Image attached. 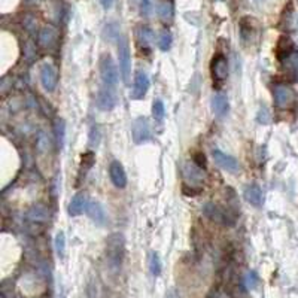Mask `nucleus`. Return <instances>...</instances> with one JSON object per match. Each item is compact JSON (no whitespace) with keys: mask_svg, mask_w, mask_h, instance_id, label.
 Returning <instances> with one entry per match:
<instances>
[{"mask_svg":"<svg viewBox=\"0 0 298 298\" xmlns=\"http://www.w3.org/2000/svg\"><path fill=\"white\" fill-rule=\"evenodd\" d=\"M118 61H119L122 81L124 84L128 85L130 76H131V56H130V47L125 38L118 39Z\"/></svg>","mask_w":298,"mask_h":298,"instance_id":"nucleus-1","label":"nucleus"},{"mask_svg":"<svg viewBox=\"0 0 298 298\" xmlns=\"http://www.w3.org/2000/svg\"><path fill=\"white\" fill-rule=\"evenodd\" d=\"M100 75L106 87L114 88L118 84V69L109 54H103L100 59Z\"/></svg>","mask_w":298,"mask_h":298,"instance_id":"nucleus-2","label":"nucleus"},{"mask_svg":"<svg viewBox=\"0 0 298 298\" xmlns=\"http://www.w3.org/2000/svg\"><path fill=\"white\" fill-rule=\"evenodd\" d=\"M108 259L114 264V267H119L124 256V237L122 234H112L108 238Z\"/></svg>","mask_w":298,"mask_h":298,"instance_id":"nucleus-3","label":"nucleus"},{"mask_svg":"<svg viewBox=\"0 0 298 298\" xmlns=\"http://www.w3.org/2000/svg\"><path fill=\"white\" fill-rule=\"evenodd\" d=\"M273 94H274V105L279 109H289L295 103L294 90L288 85H283V84L274 85Z\"/></svg>","mask_w":298,"mask_h":298,"instance_id":"nucleus-4","label":"nucleus"},{"mask_svg":"<svg viewBox=\"0 0 298 298\" xmlns=\"http://www.w3.org/2000/svg\"><path fill=\"white\" fill-rule=\"evenodd\" d=\"M210 70H212L213 84L216 85V88H219L227 81V76H228V63H227V59L222 54L215 56L213 60H212Z\"/></svg>","mask_w":298,"mask_h":298,"instance_id":"nucleus-5","label":"nucleus"},{"mask_svg":"<svg viewBox=\"0 0 298 298\" xmlns=\"http://www.w3.org/2000/svg\"><path fill=\"white\" fill-rule=\"evenodd\" d=\"M212 157H213V161H215L222 170H225V172H228V173H233V175L238 173L240 166H238V163H237V160H236L234 157L227 155L225 152H222V151H219V149H213V151H212Z\"/></svg>","mask_w":298,"mask_h":298,"instance_id":"nucleus-6","label":"nucleus"},{"mask_svg":"<svg viewBox=\"0 0 298 298\" xmlns=\"http://www.w3.org/2000/svg\"><path fill=\"white\" fill-rule=\"evenodd\" d=\"M41 82L48 93H53L57 88L59 75H57V70L53 64L45 63V64L41 66Z\"/></svg>","mask_w":298,"mask_h":298,"instance_id":"nucleus-7","label":"nucleus"},{"mask_svg":"<svg viewBox=\"0 0 298 298\" xmlns=\"http://www.w3.org/2000/svg\"><path fill=\"white\" fill-rule=\"evenodd\" d=\"M133 140L134 143H145L151 139V127L146 121V118H137L133 124Z\"/></svg>","mask_w":298,"mask_h":298,"instance_id":"nucleus-8","label":"nucleus"},{"mask_svg":"<svg viewBox=\"0 0 298 298\" xmlns=\"http://www.w3.org/2000/svg\"><path fill=\"white\" fill-rule=\"evenodd\" d=\"M149 90V78L146 73L143 72H139L134 78V84H133V88H131V99L133 100H142L146 93Z\"/></svg>","mask_w":298,"mask_h":298,"instance_id":"nucleus-9","label":"nucleus"},{"mask_svg":"<svg viewBox=\"0 0 298 298\" xmlns=\"http://www.w3.org/2000/svg\"><path fill=\"white\" fill-rule=\"evenodd\" d=\"M117 103H118L117 94L112 91L111 87H105V88H102L99 91V94H97V106L102 111H105V112L112 111L117 106Z\"/></svg>","mask_w":298,"mask_h":298,"instance_id":"nucleus-10","label":"nucleus"},{"mask_svg":"<svg viewBox=\"0 0 298 298\" xmlns=\"http://www.w3.org/2000/svg\"><path fill=\"white\" fill-rule=\"evenodd\" d=\"M109 176H111V180L112 183L122 189L127 186V175H125V170L122 167V164L119 161H112L111 166H109Z\"/></svg>","mask_w":298,"mask_h":298,"instance_id":"nucleus-11","label":"nucleus"},{"mask_svg":"<svg viewBox=\"0 0 298 298\" xmlns=\"http://www.w3.org/2000/svg\"><path fill=\"white\" fill-rule=\"evenodd\" d=\"M183 178L186 183H191L194 186L195 183H201L204 180V172L195 163H186L183 166Z\"/></svg>","mask_w":298,"mask_h":298,"instance_id":"nucleus-12","label":"nucleus"},{"mask_svg":"<svg viewBox=\"0 0 298 298\" xmlns=\"http://www.w3.org/2000/svg\"><path fill=\"white\" fill-rule=\"evenodd\" d=\"M203 213H204L210 221H213V222H216V224H222V225H230V224H231L230 219H228V216H227L216 204H212V203L204 204Z\"/></svg>","mask_w":298,"mask_h":298,"instance_id":"nucleus-13","label":"nucleus"},{"mask_svg":"<svg viewBox=\"0 0 298 298\" xmlns=\"http://www.w3.org/2000/svg\"><path fill=\"white\" fill-rule=\"evenodd\" d=\"M87 213L91 218L93 222H96L97 225H105L106 224V212L103 209V206L97 201H91L87 204Z\"/></svg>","mask_w":298,"mask_h":298,"instance_id":"nucleus-14","label":"nucleus"},{"mask_svg":"<svg viewBox=\"0 0 298 298\" xmlns=\"http://www.w3.org/2000/svg\"><path fill=\"white\" fill-rule=\"evenodd\" d=\"M243 195H244V200L255 207H259L262 204V189L255 183L247 185L243 191Z\"/></svg>","mask_w":298,"mask_h":298,"instance_id":"nucleus-15","label":"nucleus"},{"mask_svg":"<svg viewBox=\"0 0 298 298\" xmlns=\"http://www.w3.org/2000/svg\"><path fill=\"white\" fill-rule=\"evenodd\" d=\"M212 109H213V114L216 117H224L228 114V109H230V105H228V100L225 96L222 94H215L212 97Z\"/></svg>","mask_w":298,"mask_h":298,"instance_id":"nucleus-16","label":"nucleus"},{"mask_svg":"<svg viewBox=\"0 0 298 298\" xmlns=\"http://www.w3.org/2000/svg\"><path fill=\"white\" fill-rule=\"evenodd\" d=\"M87 200H85V195L84 194H76L70 204H69V215L70 216H79L84 210H87Z\"/></svg>","mask_w":298,"mask_h":298,"instance_id":"nucleus-17","label":"nucleus"},{"mask_svg":"<svg viewBox=\"0 0 298 298\" xmlns=\"http://www.w3.org/2000/svg\"><path fill=\"white\" fill-rule=\"evenodd\" d=\"M137 42H139V45L143 50H149L151 45H152V42H154V32L149 27L142 26L137 30Z\"/></svg>","mask_w":298,"mask_h":298,"instance_id":"nucleus-18","label":"nucleus"},{"mask_svg":"<svg viewBox=\"0 0 298 298\" xmlns=\"http://www.w3.org/2000/svg\"><path fill=\"white\" fill-rule=\"evenodd\" d=\"M158 15L163 21H170L173 18V5L169 0H161L158 3Z\"/></svg>","mask_w":298,"mask_h":298,"instance_id":"nucleus-19","label":"nucleus"},{"mask_svg":"<svg viewBox=\"0 0 298 298\" xmlns=\"http://www.w3.org/2000/svg\"><path fill=\"white\" fill-rule=\"evenodd\" d=\"M56 36H57V33L53 27H44L39 35V39L44 47H51L56 41Z\"/></svg>","mask_w":298,"mask_h":298,"instance_id":"nucleus-20","label":"nucleus"},{"mask_svg":"<svg viewBox=\"0 0 298 298\" xmlns=\"http://www.w3.org/2000/svg\"><path fill=\"white\" fill-rule=\"evenodd\" d=\"M94 164V154L93 152H87L82 155V163H81V170H79V178L85 176L87 172L93 167Z\"/></svg>","mask_w":298,"mask_h":298,"instance_id":"nucleus-21","label":"nucleus"},{"mask_svg":"<svg viewBox=\"0 0 298 298\" xmlns=\"http://www.w3.org/2000/svg\"><path fill=\"white\" fill-rule=\"evenodd\" d=\"M149 270L155 277L161 274V259L157 252H151L149 255Z\"/></svg>","mask_w":298,"mask_h":298,"instance_id":"nucleus-22","label":"nucleus"},{"mask_svg":"<svg viewBox=\"0 0 298 298\" xmlns=\"http://www.w3.org/2000/svg\"><path fill=\"white\" fill-rule=\"evenodd\" d=\"M172 42H173L172 33H170L169 30H163V32L160 33V36H158V47H160V50H161V51L170 50Z\"/></svg>","mask_w":298,"mask_h":298,"instance_id":"nucleus-23","label":"nucleus"},{"mask_svg":"<svg viewBox=\"0 0 298 298\" xmlns=\"http://www.w3.org/2000/svg\"><path fill=\"white\" fill-rule=\"evenodd\" d=\"M152 115L157 121H163L164 119V115H166V108H164V103L163 100L157 99L152 105Z\"/></svg>","mask_w":298,"mask_h":298,"instance_id":"nucleus-24","label":"nucleus"},{"mask_svg":"<svg viewBox=\"0 0 298 298\" xmlns=\"http://www.w3.org/2000/svg\"><path fill=\"white\" fill-rule=\"evenodd\" d=\"M56 250L59 253V256H64V252H66V236L63 231L57 233L56 236Z\"/></svg>","mask_w":298,"mask_h":298,"instance_id":"nucleus-25","label":"nucleus"},{"mask_svg":"<svg viewBox=\"0 0 298 298\" xmlns=\"http://www.w3.org/2000/svg\"><path fill=\"white\" fill-rule=\"evenodd\" d=\"M64 131H66L64 121L63 119L57 121V124H56V137H57L59 148H63V145H64Z\"/></svg>","mask_w":298,"mask_h":298,"instance_id":"nucleus-26","label":"nucleus"},{"mask_svg":"<svg viewBox=\"0 0 298 298\" xmlns=\"http://www.w3.org/2000/svg\"><path fill=\"white\" fill-rule=\"evenodd\" d=\"M152 11V0H140V14L143 17H149Z\"/></svg>","mask_w":298,"mask_h":298,"instance_id":"nucleus-27","label":"nucleus"},{"mask_svg":"<svg viewBox=\"0 0 298 298\" xmlns=\"http://www.w3.org/2000/svg\"><path fill=\"white\" fill-rule=\"evenodd\" d=\"M256 285H258V276H256V273L255 271H249L246 274V286L249 289H255Z\"/></svg>","mask_w":298,"mask_h":298,"instance_id":"nucleus-28","label":"nucleus"},{"mask_svg":"<svg viewBox=\"0 0 298 298\" xmlns=\"http://www.w3.org/2000/svg\"><path fill=\"white\" fill-rule=\"evenodd\" d=\"M256 119H258V122H259V124H268V122H270V119H271V117H270V112H268L265 108H261V109H259V112H258V117H256Z\"/></svg>","mask_w":298,"mask_h":298,"instance_id":"nucleus-29","label":"nucleus"},{"mask_svg":"<svg viewBox=\"0 0 298 298\" xmlns=\"http://www.w3.org/2000/svg\"><path fill=\"white\" fill-rule=\"evenodd\" d=\"M102 5L105 9H111L112 5H114V0H102Z\"/></svg>","mask_w":298,"mask_h":298,"instance_id":"nucleus-30","label":"nucleus"},{"mask_svg":"<svg viewBox=\"0 0 298 298\" xmlns=\"http://www.w3.org/2000/svg\"><path fill=\"white\" fill-rule=\"evenodd\" d=\"M167 298H178V295L175 294V291H170L169 295H167Z\"/></svg>","mask_w":298,"mask_h":298,"instance_id":"nucleus-31","label":"nucleus"}]
</instances>
